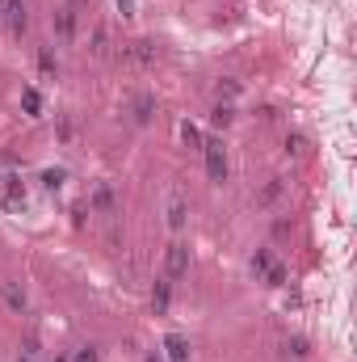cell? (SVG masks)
<instances>
[{
  "instance_id": "cell-4",
  "label": "cell",
  "mask_w": 357,
  "mask_h": 362,
  "mask_svg": "<svg viewBox=\"0 0 357 362\" xmlns=\"http://www.w3.org/2000/svg\"><path fill=\"white\" fill-rule=\"evenodd\" d=\"M55 34H59L63 42H72V38H76V8H72V4L55 8Z\"/></svg>"
},
{
  "instance_id": "cell-2",
  "label": "cell",
  "mask_w": 357,
  "mask_h": 362,
  "mask_svg": "<svg viewBox=\"0 0 357 362\" xmlns=\"http://www.w3.org/2000/svg\"><path fill=\"white\" fill-rule=\"evenodd\" d=\"M0 21L8 25V34H25V25H30V8H25V0H4Z\"/></svg>"
},
{
  "instance_id": "cell-16",
  "label": "cell",
  "mask_w": 357,
  "mask_h": 362,
  "mask_svg": "<svg viewBox=\"0 0 357 362\" xmlns=\"http://www.w3.org/2000/svg\"><path fill=\"white\" fill-rule=\"evenodd\" d=\"M147 362H164V358H156V354H152V358H147Z\"/></svg>"
},
{
  "instance_id": "cell-6",
  "label": "cell",
  "mask_w": 357,
  "mask_h": 362,
  "mask_svg": "<svg viewBox=\"0 0 357 362\" xmlns=\"http://www.w3.org/2000/svg\"><path fill=\"white\" fill-rule=\"evenodd\" d=\"M0 291H4V303H8V308H13V312H21V308H25V291H21V286H17V282H4V286H0Z\"/></svg>"
},
{
  "instance_id": "cell-11",
  "label": "cell",
  "mask_w": 357,
  "mask_h": 362,
  "mask_svg": "<svg viewBox=\"0 0 357 362\" xmlns=\"http://www.w3.org/2000/svg\"><path fill=\"white\" fill-rule=\"evenodd\" d=\"M169 223H173V228H181V223H185V206H181V202H173V206H169Z\"/></svg>"
},
{
  "instance_id": "cell-18",
  "label": "cell",
  "mask_w": 357,
  "mask_h": 362,
  "mask_svg": "<svg viewBox=\"0 0 357 362\" xmlns=\"http://www.w3.org/2000/svg\"><path fill=\"white\" fill-rule=\"evenodd\" d=\"M25 362H30V358H25Z\"/></svg>"
},
{
  "instance_id": "cell-7",
  "label": "cell",
  "mask_w": 357,
  "mask_h": 362,
  "mask_svg": "<svg viewBox=\"0 0 357 362\" xmlns=\"http://www.w3.org/2000/svg\"><path fill=\"white\" fill-rule=\"evenodd\" d=\"M21 105H25V114H38V110H42V97H38V89H25V93H21Z\"/></svg>"
},
{
  "instance_id": "cell-17",
  "label": "cell",
  "mask_w": 357,
  "mask_h": 362,
  "mask_svg": "<svg viewBox=\"0 0 357 362\" xmlns=\"http://www.w3.org/2000/svg\"><path fill=\"white\" fill-rule=\"evenodd\" d=\"M0 13H4V0H0Z\"/></svg>"
},
{
  "instance_id": "cell-3",
  "label": "cell",
  "mask_w": 357,
  "mask_h": 362,
  "mask_svg": "<svg viewBox=\"0 0 357 362\" xmlns=\"http://www.w3.org/2000/svg\"><path fill=\"white\" fill-rule=\"evenodd\" d=\"M185 270H189V249H185L181 240H173V245H169V253H164V278H169V282H177Z\"/></svg>"
},
{
  "instance_id": "cell-1",
  "label": "cell",
  "mask_w": 357,
  "mask_h": 362,
  "mask_svg": "<svg viewBox=\"0 0 357 362\" xmlns=\"http://www.w3.org/2000/svg\"><path fill=\"white\" fill-rule=\"evenodd\" d=\"M202 152H206V173H210V181L227 177V152H223V139H202Z\"/></svg>"
},
{
  "instance_id": "cell-13",
  "label": "cell",
  "mask_w": 357,
  "mask_h": 362,
  "mask_svg": "<svg viewBox=\"0 0 357 362\" xmlns=\"http://www.w3.org/2000/svg\"><path fill=\"white\" fill-rule=\"evenodd\" d=\"M76 362H97V350H92V346H85V350L76 354Z\"/></svg>"
},
{
  "instance_id": "cell-5",
  "label": "cell",
  "mask_w": 357,
  "mask_h": 362,
  "mask_svg": "<svg viewBox=\"0 0 357 362\" xmlns=\"http://www.w3.org/2000/svg\"><path fill=\"white\" fill-rule=\"evenodd\" d=\"M164 350H169V362H189V341L181 333H169L164 337Z\"/></svg>"
},
{
  "instance_id": "cell-15",
  "label": "cell",
  "mask_w": 357,
  "mask_h": 362,
  "mask_svg": "<svg viewBox=\"0 0 357 362\" xmlns=\"http://www.w3.org/2000/svg\"><path fill=\"white\" fill-rule=\"evenodd\" d=\"M122 4V13H135V0H118Z\"/></svg>"
},
{
  "instance_id": "cell-8",
  "label": "cell",
  "mask_w": 357,
  "mask_h": 362,
  "mask_svg": "<svg viewBox=\"0 0 357 362\" xmlns=\"http://www.w3.org/2000/svg\"><path fill=\"white\" fill-rule=\"evenodd\" d=\"M169 291H173V282H169V278H160V286H156V312H164V308H169Z\"/></svg>"
},
{
  "instance_id": "cell-14",
  "label": "cell",
  "mask_w": 357,
  "mask_h": 362,
  "mask_svg": "<svg viewBox=\"0 0 357 362\" xmlns=\"http://www.w3.org/2000/svg\"><path fill=\"white\" fill-rule=\"evenodd\" d=\"M42 181H47V189H59V181H63V173H47Z\"/></svg>"
},
{
  "instance_id": "cell-12",
  "label": "cell",
  "mask_w": 357,
  "mask_h": 362,
  "mask_svg": "<svg viewBox=\"0 0 357 362\" xmlns=\"http://www.w3.org/2000/svg\"><path fill=\"white\" fill-rule=\"evenodd\" d=\"M131 55H135V59H152V47H147V42H135V51H131Z\"/></svg>"
},
{
  "instance_id": "cell-9",
  "label": "cell",
  "mask_w": 357,
  "mask_h": 362,
  "mask_svg": "<svg viewBox=\"0 0 357 362\" xmlns=\"http://www.w3.org/2000/svg\"><path fill=\"white\" fill-rule=\"evenodd\" d=\"M135 118H139V122H147V118H152V101H147V97H139V101H135Z\"/></svg>"
},
{
  "instance_id": "cell-10",
  "label": "cell",
  "mask_w": 357,
  "mask_h": 362,
  "mask_svg": "<svg viewBox=\"0 0 357 362\" xmlns=\"http://www.w3.org/2000/svg\"><path fill=\"white\" fill-rule=\"evenodd\" d=\"M181 135H185V144L202 148V131H198V127H189V122H185V127H181Z\"/></svg>"
}]
</instances>
